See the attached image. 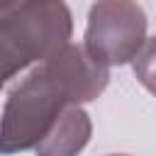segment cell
Masks as SVG:
<instances>
[{
  "label": "cell",
  "mask_w": 156,
  "mask_h": 156,
  "mask_svg": "<svg viewBox=\"0 0 156 156\" xmlns=\"http://www.w3.org/2000/svg\"><path fill=\"white\" fill-rule=\"evenodd\" d=\"M93 134L90 115L80 105H71L61 112L54 129L44 136V141L34 149L37 156H78Z\"/></svg>",
  "instance_id": "cell-4"
},
{
  "label": "cell",
  "mask_w": 156,
  "mask_h": 156,
  "mask_svg": "<svg viewBox=\"0 0 156 156\" xmlns=\"http://www.w3.org/2000/svg\"><path fill=\"white\" fill-rule=\"evenodd\" d=\"M132 68H134L136 80H139L151 95H156V37L146 39L144 49H141L139 56L132 61Z\"/></svg>",
  "instance_id": "cell-5"
},
{
  "label": "cell",
  "mask_w": 156,
  "mask_h": 156,
  "mask_svg": "<svg viewBox=\"0 0 156 156\" xmlns=\"http://www.w3.org/2000/svg\"><path fill=\"white\" fill-rule=\"evenodd\" d=\"M73 15L63 0H0L2 83L71 44Z\"/></svg>",
  "instance_id": "cell-2"
},
{
  "label": "cell",
  "mask_w": 156,
  "mask_h": 156,
  "mask_svg": "<svg viewBox=\"0 0 156 156\" xmlns=\"http://www.w3.org/2000/svg\"><path fill=\"white\" fill-rule=\"evenodd\" d=\"M146 12L136 0H95L88 12L85 51L102 66H124L146 44Z\"/></svg>",
  "instance_id": "cell-3"
},
{
  "label": "cell",
  "mask_w": 156,
  "mask_h": 156,
  "mask_svg": "<svg viewBox=\"0 0 156 156\" xmlns=\"http://www.w3.org/2000/svg\"><path fill=\"white\" fill-rule=\"evenodd\" d=\"M110 156H127V154H110Z\"/></svg>",
  "instance_id": "cell-6"
},
{
  "label": "cell",
  "mask_w": 156,
  "mask_h": 156,
  "mask_svg": "<svg viewBox=\"0 0 156 156\" xmlns=\"http://www.w3.org/2000/svg\"><path fill=\"white\" fill-rule=\"evenodd\" d=\"M110 83V68L85 46L68 44L10 88L2 107L0 151L5 156L37 149L71 105L93 102Z\"/></svg>",
  "instance_id": "cell-1"
}]
</instances>
